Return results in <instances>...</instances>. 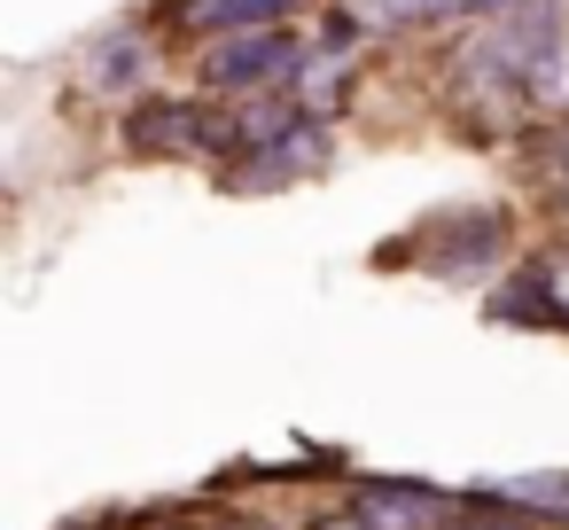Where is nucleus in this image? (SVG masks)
I'll return each mask as SVG.
<instances>
[{
    "label": "nucleus",
    "mask_w": 569,
    "mask_h": 530,
    "mask_svg": "<svg viewBox=\"0 0 569 530\" xmlns=\"http://www.w3.org/2000/svg\"><path fill=\"white\" fill-rule=\"evenodd\" d=\"M312 56V32H289V24H258V32H227L203 48V87L211 94H266V87H297Z\"/></svg>",
    "instance_id": "f257e3e1"
},
{
    "label": "nucleus",
    "mask_w": 569,
    "mask_h": 530,
    "mask_svg": "<svg viewBox=\"0 0 569 530\" xmlns=\"http://www.w3.org/2000/svg\"><path fill=\"white\" fill-rule=\"evenodd\" d=\"M491 491L530 507L538 522H569V468H522V476H499Z\"/></svg>",
    "instance_id": "6e6552de"
},
{
    "label": "nucleus",
    "mask_w": 569,
    "mask_h": 530,
    "mask_svg": "<svg viewBox=\"0 0 569 530\" xmlns=\"http://www.w3.org/2000/svg\"><path fill=\"white\" fill-rule=\"evenodd\" d=\"M351 9L375 40H406V32H429V24H483V17L515 9V0H351Z\"/></svg>",
    "instance_id": "39448f33"
},
{
    "label": "nucleus",
    "mask_w": 569,
    "mask_h": 530,
    "mask_svg": "<svg viewBox=\"0 0 569 530\" xmlns=\"http://www.w3.org/2000/svg\"><path fill=\"white\" fill-rule=\"evenodd\" d=\"M126 149L149 157V164H188V157H211V102H180V94H141L126 110Z\"/></svg>",
    "instance_id": "f03ea898"
},
{
    "label": "nucleus",
    "mask_w": 569,
    "mask_h": 530,
    "mask_svg": "<svg viewBox=\"0 0 569 530\" xmlns=\"http://www.w3.org/2000/svg\"><path fill=\"white\" fill-rule=\"evenodd\" d=\"M297 0H172V32L188 40H227V32H258V24H289Z\"/></svg>",
    "instance_id": "423d86ee"
},
{
    "label": "nucleus",
    "mask_w": 569,
    "mask_h": 530,
    "mask_svg": "<svg viewBox=\"0 0 569 530\" xmlns=\"http://www.w3.org/2000/svg\"><path fill=\"white\" fill-rule=\"evenodd\" d=\"M305 530H375V522H367L359 507H328V514H312Z\"/></svg>",
    "instance_id": "1a4fd4ad"
},
{
    "label": "nucleus",
    "mask_w": 569,
    "mask_h": 530,
    "mask_svg": "<svg viewBox=\"0 0 569 530\" xmlns=\"http://www.w3.org/2000/svg\"><path fill=\"white\" fill-rule=\"evenodd\" d=\"M219 530H273V522H258V514H227Z\"/></svg>",
    "instance_id": "9d476101"
},
{
    "label": "nucleus",
    "mask_w": 569,
    "mask_h": 530,
    "mask_svg": "<svg viewBox=\"0 0 569 530\" xmlns=\"http://www.w3.org/2000/svg\"><path fill=\"white\" fill-rule=\"evenodd\" d=\"M320 164H328V133L305 118V126H289L273 149H258L250 172H234V188H281V180H305V172H320Z\"/></svg>",
    "instance_id": "0eeeda50"
},
{
    "label": "nucleus",
    "mask_w": 569,
    "mask_h": 530,
    "mask_svg": "<svg viewBox=\"0 0 569 530\" xmlns=\"http://www.w3.org/2000/svg\"><path fill=\"white\" fill-rule=\"evenodd\" d=\"M149 71H157V56H149L141 32H102L79 56V79H87L94 102H141L149 94Z\"/></svg>",
    "instance_id": "20e7f679"
},
{
    "label": "nucleus",
    "mask_w": 569,
    "mask_h": 530,
    "mask_svg": "<svg viewBox=\"0 0 569 530\" xmlns=\"http://www.w3.org/2000/svg\"><path fill=\"white\" fill-rule=\"evenodd\" d=\"M460 491H437V483H413V476H359L351 507L375 522V530H437L452 514Z\"/></svg>",
    "instance_id": "7ed1b4c3"
},
{
    "label": "nucleus",
    "mask_w": 569,
    "mask_h": 530,
    "mask_svg": "<svg viewBox=\"0 0 569 530\" xmlns=\"http://www.w3.org/2000/svg\"><path fill=\"white\" fill-rule=\"evenodd\" d=\"M141 530H196V522H141Z\"/></svg>",
    "instance_id": "9b49d317"
}]
</instances>
